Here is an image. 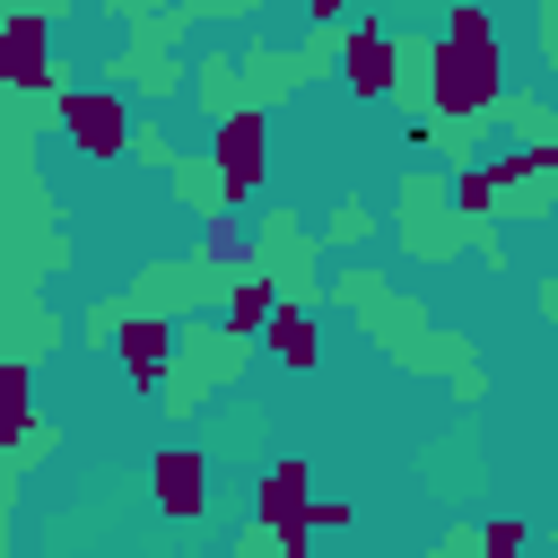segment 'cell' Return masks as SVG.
Instances as JSON below:
<instances>
[{
  "instance_id": "cell-1",
  "label": "cell",
  "mask_w": 558,
  "mask_h": 558,
  "mask_svg": "<svg viewBox=\"0 0 558 558\" xmlns=\"http://www.w3.org/2000/svg\"><path fill=\"white\" fill-rule=\"evenodd\" d=\"M401 78H427V122H488L506 105V44H401Z\"/></svg>"
},
{
  "instance_id": "cell-2",
  "label": "cell",
  "mask_w": 558,
  "mask_h": 558,
  "mask_svg": "<svg viewBox=\"0 0 558 558\" xmlns=\"http://www.w3.org/2000/svg\"><path fill=\"white\" fill-rule=\"evenodd\" d=\"M52 122H61V140H70L87 166H113V157L131 148V131H140L113 87H61V96H52Z\"/></svg>"
},
{
  "instance_id": "cell-3",
  "label": "cell",
  "mask_w": 558,
  "mask_h": 558,
  "mask_svg": "<svg viewBox=\"0 0 558 558\" xmlns=\"http://www.w3.org/2000/svg\"><path fill=\"white\" fill-rule=\"evenodd\" d=\"M253 514H262V532L279 541V558H305V549H314V471H305L296 453H279V462L253 480Z\"/></svg>"
},
{
  "instance_id": "cell-4",
  "label": "cell",
  "mask_w": 558,
  "mask_h": 558,
  "mask_svg": "<svg viewBox=\"0 0 558 558\" xmlns=\"http://www.w3.org/2000/svg\"><path fill=\"white\" fill-rule=\"evenodd\" d=\"M209 166H218L227 201H253L270 183V113L262 105H227L218 131H209Z\"/></svg>"
},
{
  "instance_id": "cell-5",
  "label": "cell",
  "mask_w": 558,
  "mask_h": 558,
  "mask_svg": "<svg viewBox=\"0 0 558 558\" xmlns=\"http://www.w3.org/2000/svg\"><path fill=\"white\" fill-rule=\"evenodd\" d=\"M174 349H183V331H174L157 305H122V323H113V366H122L131 392H157V384L174 375Z\"/></svg>"
},
{
  "instance_id": "cell-6",
  "label": "cell",
  "mask_w": 558,
  "mask_h": 558,
  "mask_svg": "<svg viewBox=\"0 0 558 558\" xmlns=\"http://www.w3.org/2000/svg\"><path fill=\"white\" fill-rule=\"evenodd\" d=\"M340 78H349L357 105L401 96V35L375 26V17H349V26H340Z\"/></svg>"
},
{
  "instance_id": "cell-7",
  "label": "cell",
  "mask_w": 558,
  "mask_h": 558,
  "mask_svg": "<svg viewBox=\"0 0 558 558\" xmlns=\"http://www.w3.org/2000/svg\"><path fill=\"white\" fill-rule=\"evenodd\" d=\"M148 506L166 523H209V453L201 445H157L148 462Z\"/></svg>"
},
{
  "instance_id": "cell-8",
  "label": "cell",
  "mask_w": 558,
  "mask_h": 558,
  "mask_svg": "<svg viewBox=\"0 0 558 558\" xmlns=\"http://www.w3.org/2000/svg\"><path fill=\"white\" fill-rule=\"evenodd\" d=\"M0 87L9 96H44L52 87V17L44 9H9L0 17Z\"/></svg>"
},
{
  "instance_id": "cell-9",
  "label": "cell",
  "mask_w": 558,
  "mask_h": 558,
  "mask_svg": "<svg viewBox=\"0 0 558 558\" xmlns=\"http://www.w3.org/2000/svg\"><path fill=\"white\" fill-rule=\"evenodd\" d=\"M262 349L288 366V375H314L323 366V323H314V305H270V323H262Z\"/></svg>"
},
{
  "instance_id": "cell-10",
  "label": "cell",
  "mask_w": 558,
  "mask_h": 558,
  "mask_svg": "<svg viewBox=\"0 0 558 558\" xmlns=\"http://www.w3.org/2000/svg\"><path fill=\"white\" fill-rule=\"evenodd\" d=\"M270 305H279V279H262V270H235V279H227V305H218V323H227V331H244V340H262Z\"/></svg>"
},
{
  "instance_id": "cell-11",
  "label": "cell",
  "mask_w": 558,
  "mask_h": 558,
  "mask_svg": "<svg viewBox=\"0 0 558 558\" xmlns=\"http://www.w3.org/2000/svg\"><path fill=\"white\" fill-rule=\"evenodd\" d=\"M35 427V357H9L0 366V453Z\"/></svg>"
},
{
  "instance_id": "cell-12",
  "label": "cell",
  "mask_w": 558,
  "mask_h": 558,
  "mask_svg": "<svg viewBox=\"0 0 558 558\" xmlns=\"http://www.w3.org/2000/svg\"><path fill=\"white\" fill-rule=\"evenodd\" d=\"M113 78H131L140 96H174V87H183V61H166L157 44H140V52H122V61H113Z\"/></svg>"
},
{
  "instance_id": "cell-13",
  "label": "cell",
  "mask_w": 558,
  "mask_h": 558,
  "mask_svg": "<svg viewBox=\"0 0 558 558\" xmlns=\"http://www.w3.org/2000/svg\"><path fill=\"white\" fill-rule=\"evenodd\" d=\"M323 235H331V244H366V235H375V209H366V201L349 192V201H340V209L323 218Z\"/></svg>"
},
{
  "instance_id": "cell-14",
  "label": "cell",
  "mask_w": 558,
  "mask_h": 558,
  "mask_svg": "<svg viewBox=\"0 0 558 558\" xmlns=\"http://www.w3.org/2000/svg\"><path fill=\"white\" fill-rule=\"evenodd\" d=\"M523 541H532V532H523V523H480V549H488V558H514V549H523Z\"/></svg>"
},
{
  "instance_id": "cell-15",
  "label": "cell",
  "mask_w": 558,
  "mask_h": 558,
  "mask_svg": "<svg viewBox=\"0 0 558 558\" xmlns=\"http://www.w3.org/2000/svg\"><path fill=\"white\" fill-rule=\"evenodd\" d=\"M131 148H140L148 166H166V131H157V122H140V131H131Z\"/></svg>"
},
{
  "instance_id": "cell-16",
  "label": "cell",
  "mask_w": 558,
  "mask_h": 558,
  "mask_svg": "<svg viewBox=\"0 0 558 558\" xmlns=\"http://www.w3.org/2000/svg\"><path fill=\"white\" fill-rule=\"evenodd\" d=\"M305 17L314 26H349V0H305Z\"/></svg>"
},
{
  "instance_id": "cell-17",
  "label": "cell",
  "mask_w": 558,
  "mask_h": 558,
  "mask_svg": "<svg viewBox=\"0 0 558 558\" xmlns=\"http://www.w3.org/2000/svg\"><path fill=\"white\" fill-rule=\"evenodd\" d=\"M253 0H192V17H244Z\"/></svg>"
},
{
  "instance_id": "cell-18",
  "label": "cell",
  "mask_w": 558,
  "mask_h": 558,
  "mask_svg": "<svg viewBox=\"0 0 558 558\" xmlns=\"http://www.w3.org/2000/svg\"><path fill=\"white\" fill-rule=\"evenodd\" d=\"M541 314H558V270H549V279H541Z\"/></svg>"
},
{
  "instance_id": "cell-19",
  "label": "cell",
  "mask_w": 558,
  "mask_h": 558,
  "mask_svg": "<svg viewBox=\"0 0 558 558\" xmlns=\"http://www.w3.org/2000/svg\"><path fill=\"white\" fill-rule=\"evenodd\" d=\"M0 296H9V279H0Z\"/></svg>"
}]
</instances>
